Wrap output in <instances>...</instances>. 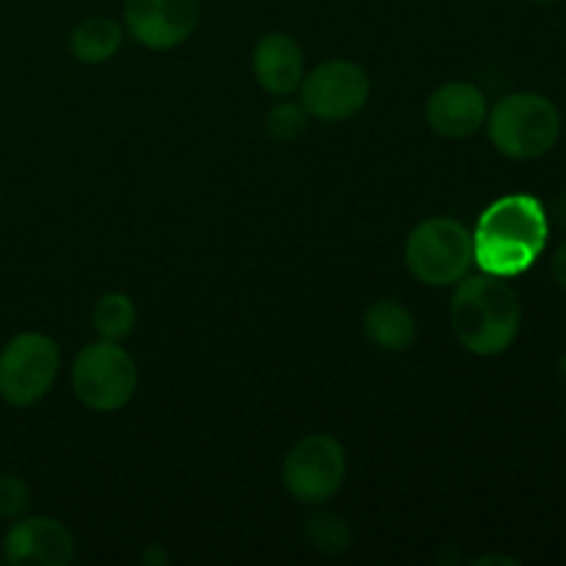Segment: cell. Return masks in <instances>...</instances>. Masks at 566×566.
Segmentation results:
<instances>
[{
  "instance_id": "cell-16",
  "label": "cell",
  "mask_w": 566,
  "mask_h": 566,
  "mask_svg": "<svg viewBox=\"0 0 566 566\" xmlns=\"http://www.w3.org/2000/svg\"><path fill=\"white\" fill-rule=\"evenodd\" d=\"M307 539L324 556H337V553L352 545V531H348V523L343 517L321 512L307 520Z\"/></svg>"
},
{
  "instance_id": "cell-19",
  "label": "cell",
  "mask_w": 566,
  "mask_h": 566,
  "mask_svg": "<svg viewBox=\"0 0 566 566\" xmlns=\"http://www.w3.org/2000/svg\"><path fill=\"white\" fill-rule=\"evenodd\" d=\"M551 271H553V280H556V285L564 287V291H566V238L562 243H558L556 252H553Z\"/></svg>"
},
{
  "instance_id": "cell-13",
  "label": "cell",
  "mask_w": 566,
  "mask_h": 566,
  "mask_svg": "<svg viewBox=\"0 0 566 566\" xmlns=\"http://www.w3.org/2000/svg\"><path fill=\"white\" fill-rule=\"evenodd\" d=\"M363 329L365 337L381 352H407L418 340V324H415L412 310L396 298H381V302L370 304L363 318Z\"/></svg>"
},
{
  "instance_id": "cell-4",
  "label": "cell",
  "mask_w": 566,
  "mask_h": 566,
  "mask_svg": "<svg viewBox=\"0 0 566 566\" xmlns=\"http://www.w3.org/2000/svg\"><path fill=\"white\" fill-rule=\"evenodd\" d=\"M409 274L429 287H448L470 274L473 258V232L451 216L426 219L409 232L403 249Z\"/></svg>"
},
{
  "instance_id": "cell-1",
  "label": "cell",
  "mask_w": 566,
  "mask_h": 566,
  "mask_svg": "<svg viewBox=\"0 0 566 566\" xmlns=\"http://www.w3.org/2000/svg\"><path fill=\"white\" fill-rule=\"evenodd\" d=\"M551 238V216L531 193H509L481 213L473 232V258L484 274H525L542 258Z\"/></svg>"
},
{
  "instance_id": "cell-17",
  "label": "cell",
  "mask_w": 566,
  "mask_h": 566,
  "mask_svg": "<svg viewBox=\"0 0 566 566\" xmlns=\"http://www.w3.org/2000/svg\"><path fill=\"white\" fill-rule=\"evenodd\" d=\"M307 125L310 114L302 103H276L265 116V127L276 142H296L298 136L307 133Z\"/></svg>"
},
{
  "instance_id": "cell-8",
  "label": "cell",
  "mask_w": 566,
  "mask_h": 566,
  "mask_svg": "<svg viewBox=\"0 0 566 566\" xmlns=\"http://www.w3.org/2000/svg\"><path fill=\"white\" fill-rule=\"evenodd\" d=\"M302 105L321 122H346L370 99V77L348 59H332L307 72L302 81Z\"/></svg>"
},
{
  "instance_id": "cell-20",
  "label": "cell",
  "mask_w": 566,
  "mask_h": 566,
  "mask_svg": "<svg viewBox=\"0 0 566 566\" xmlns=\"http://www.w3.org/2000/svg\"><path fill=\"white\" fill-rule=\"evenodd\" d=\"M475 564H512V566H517V558H506V556H484V558H479V562Z\"/></svg>"
},
{
  "instance_id": "cell-3",
  "label": "cell",
  "mask_w": 566,
  "mask_h": 566,
  "mask_svg": "<svg viewBox=\"0 0 566 566\" xmlns=\"http://www.w3.org/2000/svg\"><path fill=\"white\" fill-rule=\"evenodd\" d=\"M492 147L512 160H536L562 138V111L551 97L536 92L506 94L486 114Z\"/></svg>"
},
{
  "instance_id": "cell-23",
  "label": "cell",
  "mask_w": 566,
  "mask_h": 566,
  "mask_svg": "<svg viewBox=\"0 0 566 566\" xmlns=\"http://www.w3.org/2000/svg\"><path fill=\"white\" fill-rule=\"evenodd\" d=\"M531 3H539V6H551V3H558V0H531Z\"/></svg>"
},
{
  "instance_id": "cell-14",
  "label": "cell",
  "mask_w": 566,
  "mask_h": 566,
  "mask_svg": "<svg viewBox=\"0 0 566 566\" xmlns=\"http://www.w3.org/2000/svg\"><path fill=\"white\" fill-rule=\"evenodd\" d=\"M122 42H125V28L111 17L94 14L77 22L70 36V50L83 64H105L119 53Z\"/></svg>"
},
{
  "instance_id": "cell-11",
  "label": "cell",
  "mask_w": 566,
  "mask_h": 566,
  "mask_svg": "<svg viewBox=\"0 0 566 566\" xmlns=\"http://www.w3.org/2000/svg\"><path fill=\"white\" fill-rule=\"evenodd\" d=\"M486 97L475 83L451 81L426 103V122L442 138H470L486 125Z\"/></svg>"
},
{
  "instance_id": "cell-7",
  "label": "cell",
  "mask_w": 566,
  "mask_h": 566,
  "mask_svg": "<svg viewBox=\"0 0 566 566\" xmlns=\"http://www.w3.org/2000/svg\"><path fill=\"white\" fill-rule=\"evenodd\" d=\"M348 473V457L332 434H307L287 451L282 484L302 506H324L340 492Z\"/></svg>"
},
{
  "instance_id": "cell-12",
  "label": "cell",
  "mask_w": 566,
  "mask_h": 566,
  "mask_svg": "<svg viewBox=\"0 0 566 566\" xmlns=\"http://www.w3.org/2000/svg\"><path fill=\"white\" fill-rule=\"evenodd\" d=\"M304 50L291 33H269L254 44V81L276 97H287L304 81Z\"/></svg>"
},
{
  "instance_id": "cell-21",
  "label": "cell",
  "mask_w": 566,
  "mask_h": 566,
  "mask_svg": "<svg viewBox=\"0 0 566 566\" xmlns=\"http://www.w3.org/2000/svg\"><path fill=\"white\" fill-rule=\"evenodd\" d=\"M558 221H562V227L566 230V197L558 202Z\"/></svg>"
},
{
  "instance_id": "cell-22",
  "label": "cell",
  "mask_w": 566,
  "mask_h": 566,
  "mask_svg": "<svg viewBox=\"0 0 566 566\" xmlns=\"http://www.w3.org/2000/svg\"><path fill=\"white\" fill-rule=\"evenodd\" d=\"M558 370H562V376L566 379V354H564L562 359H558Z\"/></svg>"
},
{
  "instance_id": "cell-10",
  "label": "cell",
  "mask_w": 566,
  "mask_h": 566,
  "mask_svg": "<svg viewBox=\"0 0 566 566\" xmlns=\"http://www.w3.org/2000/svg\"><path fill=\"white\" fill-rule=\"evenodd\" d=\"M75 558V539L55 517H20L3 536V562L11 566H66Z\"/></svg>"
},
{
  "instance_id": "cell-18",
  "label": "cell",
  "mask_w": 566,
  "mask_h": 566,
  "mask_svg": "<svg viewBox=\"0 0 566 566\" xmlns=\"http://www.w3.org/2000/svg\"><path fill=\"white\" fill-rule=\"evenodd\" d=\"M31 506V490L20 475H0V520H20Z\"/></svg>"
},
{
  "instance_id": "cell-2",
  "label": "cell",
  "mask_w": 566,
  "mask_h": 566,
  "mask_svg": "<svg viewBox=\"0 0 566 566\" xmlns=\"http://www.w3.org/2000/svg\"><path fill=\"white\" fill-rule=\"evenodd\" d=\"M451 326L459 346L479 357L509 352L520 337L523 304L503 276L475 274L457 282L451 298Z\"/></svg>"
},
{
  "instance_id": "cell-5",
  "label": "cell",
  "mask_w": 566,
  "mask_h": 566,
  "mask_svg": "<svg viewBox=\"0 0 566 566\" xmlns=\"http://www.w3.org/2000/svg\"><path fill=\"white\" fill-rule=\"evenodd\" d=\"M72 392L92 412H119L133 401L138 370L116 340L88 343L72 363Z\"/></svg>"
},
{
  "instance_id": "cell-15",
  "label": "cell",
  "mask_w": 566,
  "mask_h": 566,
  "mask_svg": "<svg viewBox=\"0 0 566 566\" xmlns=\"http://www.w3.org/2000/svg\"><path fill=\"white\" fill-rule=\"evenodd\" d=\"M136 304L125 293H108L94 307V329L103 340H125L133 329H136Z\"/></svg>"
},
{
  "instance_id": "cell-6",
  "label": "cell",
  "mask_w": 566,
  "mask_h": 566,
  "mask_svg": "<svg viewBox=\"0 0 566 566\" xmlns=\"http://www.w3.org/2000/svg\"><path fill=\"white\" fill-rule=\"evenodd\" d=\"M61 348L42 332H20L0 352V398L9 407H33L53 390Z\"/></svg>"
},
{
  "instance_id": "cell-9",
  "label": "cell",
  "mask_w": 566,
  "mask_h": 566,
  "mask_svg": "<svg viewBox=\"0 0 566 566\" xmlns=\"http://www.w3.org/2000/svg\"><path fill=\"white\" fill-rule=\"evenodd\" d=\"M199 0H125V28L149 50H171L199 25Z\"/></svg>"
}]
</instances>
